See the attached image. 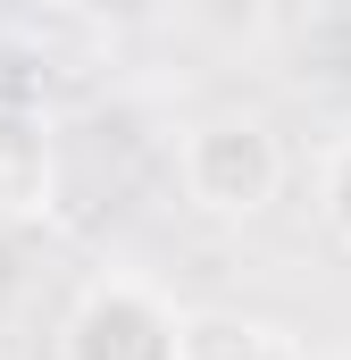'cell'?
Returning a JSON list of instances; mask_svg holds the SVG:
<instances>
[{"label": "cell", "mask_w": 351, "mask_h": 360, "mask_svg": "<svg viewBox=\"0 0 351 360\" xmlns=\"http://www.w3.org/2000/svg\"><path fill=\"white\" fill-rule=\"evenodd\" d=\"M59 193V143L51 117L25 101H0V218H42Z\"/></svg>", "instance_id": "cell-3"}, {"label": "cell", "mask_w": 351, "mask_h": 360, "mask_svg": "<svg viewBox=\"0 0 351 360\" xmlns=\"http://www.w3.org/2000/svg\"><path fill=\"white\" fill-rule=\"evenodd\" d=\"M59 360H192V327L143 276H92L59 327Z\"/></svg>", "instance_id": "cell-2"}, {"label": "cell", "mask_w": 351, "mask_h": 360, "mask_svg": "<svg viewBox=\"0 0 351 360\" xmlns=\"http://www.w3.org/2000/svg\"><path fill=\"white\" fill-rule=\"evenodd\" d=\"M192 360H293L267 327H192Z\"/></svg>", "instance_id": "cell-5"}, {"label": "cell", "mask_w": 351, "mask_h": 360, "mask_svg": "<svg viewBox=\"0 0 351 360\" xmlns=\"http://www.w3.org/2000/svg\"><path fill=\"white\" fill-rule=\"evenodd\" d=\"M318 218H326V235L351 252V134L318 160Z\"/></svg>", "instance_id": "cell-4"}, {"label": "cell", "mask_w": 351, "mask_h": 360, "mask_svg": "<svg viewBox=\"0 0 351 360\" xmlns=\"http://www.w3.org/2000/svg\"><path fill=\"white\" fill-rule=\"evenodd\" d=\"M176 176H184V201L209 210V218H260L267 201L284 193V143L267 134L260 117L218 109V117L184 126V143H176Z\"/></svg>", "instance_id": "cell-1"}, {"label": "cell", "mask_w": 351, "mask_h": 360, "mask_svg": "<svg viewBox=\"0 0 351 360\" xmlns=\"http://www.w3.org/2000/svg\"><path fill=\"white\" fill-rule=\"evenodd\" d=\"M84 17H109V25H134V17H151L159 0H76Z\"/></svg>", "instance_id": "cell-6"}]
</instances>
